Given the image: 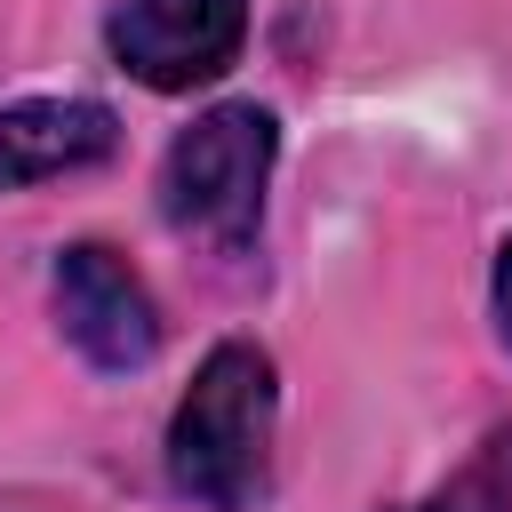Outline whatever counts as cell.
<instances>
[{
    "mask_svg": "<svg viewBox=\"0 0 512 512\" xmlns=\"http://www.w3.org/2000/svg\"><path fill=\"white\" fill-rule=\"evenodd\" d=\"M272 152H280V128L264 104L200 112L160 160V216L200 248H248L256 216H264Z\"/></svg>",
    "mask_w": 512,
    "mask_h": 512,
    "instance_id": "cell-2",
    "label": "cell"
},
{
    "mask_svg": "<svg viewBox=\"0 0 512 512\" xmlns=\"http://www.w3.org/2000/svg\"><path fill=\"white\" fill-rule=\"evenodd\" d=\"M248 40V0H120L104 16V48L128 80L176 96L216 80Z\"/></svg>",
    "mask_w": 512,
    "mask_h": 512,
    "instance_id": "cell-3",
    "label": "cell"
},
{
    "mask_svg": "<svg viewBox=\"0 0 512 512\" xmlns=\"http://www.w3.org/2000/svg\"><path fill=\"white\" fill-rule=\"evenodd\" d=\"M400 512H512V488H504L496 456H480V464H464L448 488H432L424 504H400Z\"/></svg>",
    "mask_w": 512,
    "mask_h": 512,
    "instance_id": "cell-6",
    "label": "cell"
},
{
    "mask_svg": "<svg viewBox=\"0 0 512 512\" xmlns=\"http://www.w3.org/2000/svg\"><path fill=\"white\" fill-rule=\"evenodd\" d=\"M112 144H120V120L96 96H24L0 112V192L96 168Z\"/></svg>",
    "mask_w": 512,
    "mask_h": 512,
    "instance_id": "cell-5",
    "label": "cell"
},
{
    "mask_svg": "<svg viewBox=\"0 0 512 512\" xmlns=\"http://www.w3.org/2000/svg\"><path fill=\"white\" fill-rule=\"evenodd\" d=\"M496 328H504V344H512V240H504V256H496Z\"/></svg>",
    "mask_w": 512,
    "mask_h": 512,
    "instance_id": "cell-7",
    "label": "cell"
},
{
    "mask_svg": "<svg viewBox=\"0 0 512 512\" xmlns=\"http://www.w3.org/2000/svg\"><path fill=\"white\" fill-rule=\"evenodd\" d=\"M272 408V360L256 344H216L168 416V480L200 512H248L272 472Z\"/></svg>",
    "mask_w": 512,
    "mask_h": 512,
    "instance_id": "cell-1",
    "label": "cell"
},
{
    "mask_svg": "<svg viewBox=\"0 0 512 512\" xmlns=\"http://www.w3.org/2000/svg\"><path fill=\"white\" fill-rule=\"evenodd\" d=\"M56 320L80 344V360L104 376H128L160 352V312L128 272V256H112L104 240H80L56 256Z\"/></svg>",
    "mask_w": 512,
    "mask_h": 512,
    "instance_id": "cell-4",
    "label": "cell"
}]
</instances>
